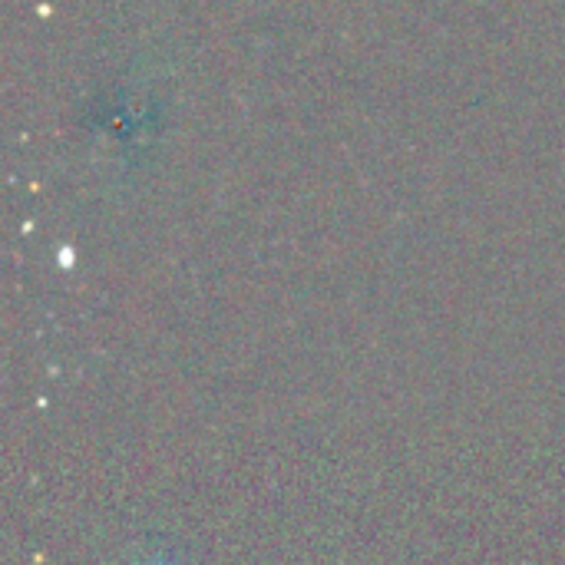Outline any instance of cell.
I'll use <instances>...</instances> for the list:
<instances>
[{"label":"cell","mask_w":565,"mask_h":565,"mask_svg":"<svg viewBox=\"0 0 565 565\" xmlns=\"http://www.w3.org/2000/svg\"><path fill=\"white\" fill-rule=\"evenodd\" d=\"M146 565H175V563H166V559H152V563H146Z\"/></svg>","instance_id":"obj_1"}]
</instances>
